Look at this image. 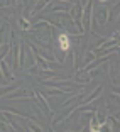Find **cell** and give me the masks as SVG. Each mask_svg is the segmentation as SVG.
Here are the masks:
<instances>
[{
    "mask_svg": "<svg viewBox=\"0 0 120 132\" xmlns=\"http://www.w3.org/2000/svg\"><path fill=\"white\" fill-rule=\"evenodd\" d=\"M32 97H34V102L42 109V113L46 117H51V107H49V102H47V97L41 92V90L34 88L32 90Z\"/></svg>",
    "mask_w": 120,
    "mask_h": 132,
    "instance_id": "obj_1",
    "label": "cell"
},
{
    "mask_svg": "<svg viewBox=\"0 0 120 132\" xmlns=\"http://www.w3.org/2000/svg\"><path fill=\"white\" fill-rule=\"evenodd\" d=\"M53 37H54V43H58V47L59 51H63V53H68V51L71 49V46H73V43H71V37L68 32H59V34H53Z\"/></svg>",
    "mask_w": 120,
    "mask_h": 132,
    "instance_id": "obj_2",
    "label": "cell"
},
{
    "mask_svg": "<svg viewBox=\"0 0 120 132\" xmlns=\"http://www.w3.org/2000/svg\"><path fill=\"white\" fill-rule=\"evenodd\" d=\"M93 14H95V20H97V24L100 27H105V24H108V7L100 5L97 10L93 7Z\"/></svg>",
    "mask_w": 120,
    "mask_h": 132,
    "instance_id": "obj_3",
    "label": "cell"
},
{
    "mask_svg": "<svg viewBox=\"0 0 120 132\" xmlns=\"http://www.w3.org/2000/svg\"><path fill=\"white\" fill-rule=\"evenodd\" d=\"M0 75L4 76L5 81H10V80H14V73L10 71V66H8V63L5 61V58L0 59Z\"/></svg>",
    "mask_w": 120,
    "mask_h": 132,
    "instance_id": "obj_4",
    "label": "cell"
},
{
    "mask_svg": "<svg viewBox=\"0 0 120 132\" xmlns=\"http://www.w3.org/2000/svg\"><path fill=\"white\" fill-rule=\"evenodd\" d=\"M105 129H108V130H118V117H117V113L105 117Z\"/></svg>",
    "mask_w": 120,
    "mask_h": 132,
    "instance_id": "obj_5",
    "label": "cell"
},
{
    "mask_svg": "<svg viewBox=\"0 0 120 132\" xmlns=\"http://www.w3.org/2000/svg\"><path fill=\"white\" fill-rule=\"evenodd\" d=\"M20 86V83L19 81H15V83H12V85H0V98L4 97V95H7V93H10V92H14V90H17Z\"/></svg>",
    "mask_w": 120,
    "mask_h": 132,
    "instance_id": "obj_6",
    "label": "cell"
},
{
    "mask_svg": "<svg viewBox=\"0 0 120 132\" xmlns=\"http://www.w3.org/2000/svg\"><path fill=\"white\" fill-rule=\"evenodd\" d=\"M31 20H29V17H24V15H20L19 17V27L22 29V31H31Z\"/></svg>",
    "mask_w": 120,
    "mask_h": 132,
    "instance_id": "obj_7",
    "label": "cell"
},
{
    "mask_svg": "<svg viewBox=\"0 0 120 132\" xmlns=\"http://www.w3.org/2000/svg\"><path fill=\"white\" fill-rule=\"evenodd\" d=\"M86 58H85V63H90V61H93V59H95V58H97V54H95V51H86Z\"/></svg>",
    "mask_w": 120,
    "mask_h": 132,
    "instance_id": "obj_8",
    "label": "cell"
},
{
    "mask_svg": "<svg viewBox=\"0 0 120 132\" xmlns=\"http://www.w3.org/2000/svg\"><path fill=\"white\" fill-rule=\"evenodd\" d=\"M95 2H100L101 5H107V4H108V2H110V0H95Z\"/></svg>",
    "mask_w": 120,
    "mask_h": 132,
    "instance_id": "obj_9",
    "label": "cell"
}]
</instances>
